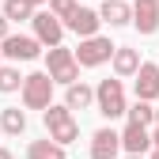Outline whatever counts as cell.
Listing matches in <instances>:
<instances>
[{
    "mask_svg": "<svg viewBox=\"0 0 159 159\" xmlns=\"http://www.w3.org/2000/svg\"><path fill=\"white\" fill-rule=\"evenodd\" d=\"M155 125H159V110H155Z\"/></svg>",
    "mask_w": 159,
    "mask_h": 159,
    "instance_id": "4316f807",
    "label": "cell"
},
{
    "mask_svg": "<svg viewBox=\"0 0 159 159\" xmlns=\"http://www.w3.org/2000/svg\"><path fill=\"white\" fill-rule=\"evenodd\" d=\"M76 8H80L76 0H49V11H53L57 19H65V23H68L72 15H76Z\"/></svg>",
    "mask_w": 159,
    "mask_h": 159,
    "instance_id": "44dd1931",
    "label": "cell"
},
{
    "mask_svg": "<svg viewBox=\"0 0 159 159\" xmlns=\"http://www.w3.org/2000/svg\"><path fill=\"white\" fill-rule=\"evenodd\" d=\"M98 23H102V15L98 11H91V8H76V15L68 19V30H76L80 38H91V34H98Z\"/></svg>",
    "mask_w": 159,
    "mask_h": 159,
    "instance_id": "7c38bea8",
    "label": "cell"
},
{
    "mask_svg": "<svg viewBox=\"0 0 159 159\" xmlns=\"http://www.w3.org/2000/svg\"><path fill=\"white\" fill-rule=\"evenodd\" d=\"M0 49H4V57H11V61H34V57L42 53V42H38V38H27V34H8L4 42H0Z\"/></svg>",
    "mask_w": 159,
    "mask_h": 159,
    "instance_id": "52a82bcc",
    "label": "cell"
},
{
    "mask_svg": "<svg viewBox=\"0 0 159 159\" xmlns=\"http://www.w3.org/2000/svg\"><path fill=\"white\" fill-rule=\"evenodd\" d=\"M0 129H4V133H11V136H19V133L27 129V114L19 110V106H8L4 114H0Z\"/></svg>",
    "mask_w": 159,
    "mask_h": 159,
    "instance_id": "e0dca14e",
    "label": "cell"
},
{
    "mask_svg": "<svg viewBox=\"0 0 159 159\" xmlns=\"http://www.w3.org/2000/svg\"><path fill=\"white\" fill-rule=\"evenodd\" d=\"M125 114H129V121H140V125H155V106L148 102V98H136V106H129Z\"/></svg>",
    "mask_w": 159,
    "mask_h": 159,
    "instance_id": "ac0fdd59",
    "label": "cell"
},
{
    "mask_svg": "<svg viewBox=\"0 0 159 159\" xmlns=\"http://www.w3.org/2000/svg\"><path fill=\"white\" fill-rule=\"evenodd\" d=\"M42 117H46V129H49V136H53L57 144H72L76 136H80V125H76L68 102H65V106H53V102H49Z\"/></svg>",
    "mask_w": 159,
    "mask_h": 159,
    "instance_id": "6da1fadb",
    "label": "cell"
},
{
    "mask_svg": "<svg viewBox=\"0 0 159 159\" xmlns=\"http://www.w3.org/2000/svg\"><path fill=\"white\" fill-rule=\"evenodd\" d=\"M4 15L8 19H34V4H27V0H4Z\"/></svg>",
    "mask_w": 159,
    "mask_h": 159,
    "instance_id": "ffe728a7",
    "label": "cell"
},
{
    "mask_svg": "<svg viewBox=\"0 0 159 159\" xmlns=\"http://www.w3.org/2000/svg\"><path fill=\"white\" fill-rule=\"evenodd\" d=\"M110 61H114V72L121 76V80H125V76H136L140 65H144V61H140V49H133V46H117Z\"/></svg>",
    "mask_w": 159,
    "mask_h": 159,
    "instance_id": "8fae6325",
    "label": "cell"
},
{
    "mask_svg": "<svg viewBox=\"0 0 159 159\" xmlns=\"http://www.w3.org/2000/svg\"><path fill=\"white\" fill-rule=\"evenodd\" d=\"M114 49H117V46H110V38H102V34H91V38H84V42H80V49H76V61L84 65V68H98L102 61H110V57H114Z\"/></svg>",
    "mask_w": 159,
    "mask_h": 159,
    "instance_id": "5b68a950",
    "label": "cell"
},
{
    "mask_svg": "<svg viewBox=\"0 0 159 159\" xmlns=\"http://www.w3.org/2000/svg\"><path fill=\"white\" fill-rule=\"evenodd\" d=\"M8 23H11V19H8L4 11H0V42H4V38H8Z\"/></svg>",
    "mask_w": 159,
    "mask_h": 159,
    "instance_id": "7402d4cb",
    "label": "cell"
},
{
    "mask_svg": "<svg viewBox=\"0 0 159 159\" xmlns=\"http://www.w3.org/2000/svg\"><path fill=\"white\" fill-rule=\"evenodd\" d=\"M27 159H65V144H57L53 136L49 140H30Z\"/></svg>",
    "mask_w": 159,
    "mask_h": 159,
    "instance_id": "9a60e30c",
    "label": "cell"
},
{
    "mask_svg": "<svg viewBox=\"0 0 159 159\" xmlns=\"http://www.w3.org/2000/svg\"><path fill=\"white\" fill-rule=\"evenodd\" d=\"M129 159H144V155H129Z\"/></svg>",
    "mask_w": 159,
    "mask_h": 159,
    "instance_id": "83f0119b",
    "label": "cell"
},
{
    "mask_svg": "<svg viewBox=\"0 0 159 159\" xmlns=\"http://www.w3.org/2000/svg\"><path fill=\"white\" fill-rule=\"evenodd\" d=\"M0 159H11V152H8V148H0Z\"/></svg>",
    "mask_w": 159,
    "mask_h": 159,
    "instance_id": "cb8c5ba5",
    "label": "cell"
},
{
    "mask_svg": "<svg viewBox=\"0 0 159 159\" xmlns=\"http://www.w3.org/2000/svg\"><path fill=\"white\" fill-rule=\"evenodd\" d=\"M95 106L98 114L106 117V121H114V117H121L129 106H125V87H121V80H98V87H95Z\"/></svg>",
    "mask_w": 159,
    "mask_h": 159,
    "instance_id": "7a4b0ae2",
    "label": "cell"
},
{
    "mask_svg": "<svg viewBox=\"0 0 159 159\" xmlns=\"http://www.w3.org/2000/svg\"><path fill=\"white\" fill-rule=\"evenodd\" d=\"M121 148H125L129 155H144V152L152 148L148 125H140V121H129V125H125V133H121Z\"/></svg>",
    "mask_w": 159,
    "mask_h": 159,
    "instance_id": "30bf717a",
    "label": "cell"
},
{
    "mask_svg": "<svg viewBox=\"0 0 159 159\" xmlns=\"http://www.w3.org/2000/svg\"><path fill=\"white\" fill-rule=\"evenodd\" d=\"M34 38L42 46H61V38H65V19H57L53 11H34Z\"/></svg>",
    "mask_w": 159,
    "mask_h": 159,
    "instance_id": "8992f818",
    "label": "cell"
},
{
    "mask_svg": "<svg viewBox=\"0 0 159 159\" xmlns=\"http://www.w3.org/2000/svg\"><path fill=\"white\" fill-rule=\"evenodd\" d=\"M133 27L140 34L159 30V0H133Z\"/></svg>",
    "mask_w": 159,
    "mask_h": 159,
    "instance_id": "ba28073f",
    "label": "cell"
},
{
    "mask_svg": "<svg viewBox=\"0 0 159 159\" xmlns=\"http://www.w3.org/2000/svg\"><path fill=\"white\" fill-rule=\"evenodd\" d=\"M102 23H110V27H125V23H133V8L125 4V0H102Z\"/></svg>",
    "mask_w": 159,
    "mask_h": 159,
    "instance_id": "5bb4252c",
    "label": "cell"
},
{
    "mask_svg": "<svg viewBox=\"0 0 159 159\" xmlns=\"http://www.w3.org/2000/svg\"><path fill=\"white\" fill-rule=\"evenodd\" d=\"M53 84H57V80H53L49 72L27 76V80H23V106H27V110H46V106L53 102Z\"/></svg>",
    "mask_w": 159,
    "mask_h": 159,
    "instance_id": "3957f363",
    "label": "cell"
},
{
    "mask_svg": "<svg viewBox=\"0 0 159 159\" xmlns=\"http://www.w3.org/2000/svg\"><path fill=\"white\" fill-rule=\"evenodd\" d=\"M117 152H121V133L98 129L91 136V159H117Z\"/></svg>",
    "mask_w": 159,
    "mask_h": 159,
    "instance_id": "9c48e42d",
    "label": "cell"
},
{
    "mask_svg": "<svg viewBox=\"0 0 159 159\" xmlns=\"http://www.w3.org/2000/svg\"><path fill=\"white\" fill-rule=\"evenodd\" d=\"M23 80L27 76H19V68H4V65H0V95H11V91H19V84H23Z\"/></svg>",
    "mask_w": 159,
    "mask_h": 159,
    "instance_id": "d6986e66",
    "label": "cell"
},
{
    "mask_svg": "<svg viewBox=\"0 0 159 159\" xmlns=\"http://www.w3.org/2000/svg\"><path fill=\"white\" fill-rule=\"evenodd\" d=\"M27 4H34V8H38V4H49V0H27Z\"/></svg>",
    "mask_w": 159,
    "mask_h": 159,
    "instance_id": "d4e9b609",
    "label": "cell"
},
{
    "mask_svg": "<svg viewBox=\"0 0 159 159\" xmlns=\"http://www.w3.org/2000/svg\"><path fill=\"white\" fill-rule=\"evenodd\" d=\"M0 53H4V49H0Z\"/></svg>",
    "mask_w": 159,
    "mask_h": 159,
    "instance_id": "f1b7e54d",
    "label": "cell"
},
{
    "mask_svg": "<svg viewBox=\"0 0 159 159\" xmlns=\"http://www.w3.org/2000/svg\"><path fill=\"white\" fill-rule=\"evenodd\" d=\"M136 98H159V65H140L136 72Z\"/></svg>",
    "mask_w": 159,
    "mask_h": 159,
    "instance_id": "4fadbf2b",
    "label": "cell"
},
{
    "mask_svg": "<svg viewBox=\"0 0 159 159\" xmlns=\"http://www.w3.org/2000/svg\"><path fill=\"white\" fill-rule=\"evenodd\" d=\"M49 76L57 80V84H76L80 80V61H76V53L65 49V46H49Z\"/></svg>",
    "mask_w": 159,
    "mask_h": 159,
    "instance_id": "277c9868",
    "label": "cell"
},
{
    "mask_svg": "<svg viewBox=\"0 0 159 159\" xmlns=\"http://www.w3.org/2000/svg\"><path fill=\"white\" fill-rule=\"evenodd\" d=\"M65 102H68L72 110H87V106L95 102V91H91L87 84H80V80H76V84H68V95H65Z\"/></svg>",
    "mask_w": 159,
    "mask_h": 159,
    "instance_id": "2e32d148",
    "label": "cell"
},
{
    "mask_svg": "<svg viewBox=\"0 0 159 159\" xmlns=\"http://www.w3.org/2000/svg\"><path fill=\"white\" fill-rule=\"evenodd\" d=\"M152 144H155V148H159V125H155V133H152Z\"/></svg>",
    "mask_w": 159,
    "mask_h": 159,
    "instance_id": "603a6c76",
    "label": "cell"
},
{
    "mask_svg": "<svg viewBox=\"0 0 159 159\" xmlns=\"http://www.w3.org/2000/svg\"><path fill=\"white\" fill-rule=\"evenodd\" d=\"M152 159H159V148H155V152H152Z\"/></svg>",
    "mask_w": 159,
    "mask_h": 159,
    "instance_id": "484cf974",
    "label": "cell"
}]
</instances>
